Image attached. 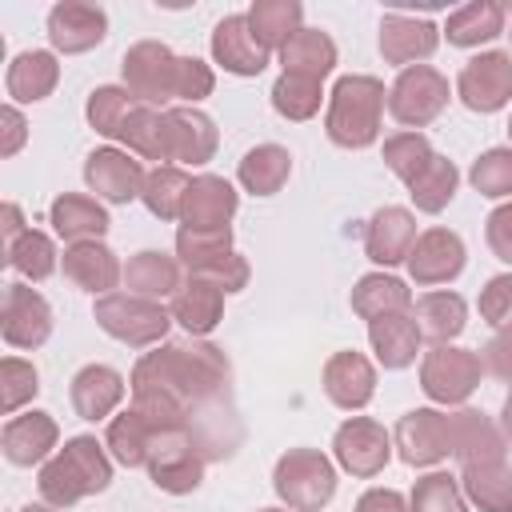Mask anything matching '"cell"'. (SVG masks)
Segmentation results:
<instances>
[{
  "label": "cell",
  "mask_w": 512,
  "mask_h": 512,
  "mask_svg": "<svg viewBox=\"0 0 512 512\" xmlns=\"http://www.w3.org/2000/svg\"><path fill=\"white\" fill-rule=\"evenodd\" d=\"M460 488L468 504L480 512H512V464L508 460H484L460 468Z\"/></svg>",
  "instance_id": "836d02e7"
},
{
  "label": "cell",
  "mask_w": 512,
  "mask_h": 512,
  "mask_svg": "<svg viewBox=\"0 0 512 512\" xmlns=\"http://www.w3.org/2000/svg\"><path fill=\"white\" fill-rule=\"evenodd\" d=\"M384 84L376 76H340L332 84L328 96V116H324V132L332 144L340 148H368L380 136V120H384Z\"/></svg>",
  "instance_id": "3957f363"
},
{
  "label": "cell",
  "mask_w": 512,
  "mask_h": 512,
  "mask_svg": "<svg viewBox=\"0 0 512 512\" xmlns=\"http://www.w3.org/2000/svg\"><path fill=\"white\" fill-rule=\"evenodd\" d=\"M448 432H452V456L464 464H484V460H504L508 436L480 412V408H456L448 412Z\"/></svg>",
  "instance_id": "603a6c76"
},
{
  "label": "cell",
  "mask_w": 512,
  "mask_h": 512,
  "mask_svg": "<svg viewBox=\"0 0 512 512\" xmlns=\"http://www.w3.org/2000/svg\"><path fill=\"white\" fill-rule=\"evenodd\" d=\"M136 104H140V100H136L128 88H116V84H100V88H92V92H88L84 116H88V124H92L100 136H108V140H120V128H124V120H128V112H132Z\"/></svg>",
  "instance_id": "f6af8a7d"
},
{
  "label": "cell",
  "mask_w": 512,
  "mask_h": 512,
  "mask_svg": "<svg viewBox=\"0 0 512 512\" xmlns=\"http://www.w3.org/2000/svg\"><path fill=\"white\" fill-rule=\"evenodd\" d=\"M124 72V88L140 100V104H164L176 100V76H180V56L160 44V40H140L124 52L120 60Z\"/></svg>",
  "instance_id": "30bf717a"
},
{
  "label": "cell",
  "mask_w": 512,
  "mask_h": 512,
  "mask_svg": "<svg viewBox=\"0 0 512 512\" xmlns=\"http://www.w3.org/2000/svg\"><path fill=\"white\" fill-rule=\"evenodd\" d=\"M64 276L92 292V296H108L120 280H124V264L116 260V252L100 240H84V244H68L64 248Z\"/></svg>",
  "instance_id": "484cf974"
},
{
  "label": "cell",
  "mask_w": 512,
  "mask_h": 512,
  "mask_svg": "<svg viewBox=\"0 0 512 512\" xmlns=\"http://www.w3.org/2000/svg\"><path fill=\"white\" fill-rule=\"evenodd\" d=\"M456 184H460V172H456V164L448 160V156H432L428 160V168L408 184V196H412V204L420 208V212H428V216H436V212H444L448 204H452V196H456Z\"/></svg>",
  "instance_id": "7bdbcfd3"
},
{
  "label": "cell",
  "mask_w": 512,
  "mask_h": 512,
  "mask_svg": "<svg viewBox=\"0 0 512 512\" xmlns=\"http://www.w3.org/2000/svg\"><path fill=\"white\" fill-rule=\"evenodd\" d=\"M16 512H60V508H52V504H28V508H16Z\"/></svg>",
  "instance_id": "94428289"
},
{
  "label": "cell",
  "mask_w": 512,
  "mask_h": 512,
  "mask_svg": "<svg viewBox=\"0 0 512 512\" xmlns=\"http://www.w3.org/2000/svg\"><path fill=\"white\" fill-rule=\"evenodd\" d=\"M332 456L352 476H376L392 460V432L372 416H348L332 436Z\"/></svg>",
  "instance_id": "4fadbf2b"
},
{
  "label": "cell",
  "mask_w": 512,
  "mask_h": 512,
  "mask_svg": "<svg viewBox=\"0 0 512 512\" xmlns=\"http://www.w3.org/2000/svg\"><path fill=\"white\" fill-rule=\"evenodd\" d=\"M172 320L188 332V336H208L220 316H224V292L212 284V280H200V276H188L180 284V292L172 296Z\"/></svg>",
  "instance_id": "f546056e"
},
{
  "label": "cell",
  "mask_w": 512,
  "mask_h": 512,
  "mask_svg": "<svg viewBox=\"0 0 512 512\" xmlns=\"http://www.w3.org/2000/svg\"><path fill=\"white\" fill-rule=\"evenodd\" d=\"M144 164L124 148H96L84 160V184L108 204H132L144 196Z\"/></svg>",
  "instance_id": "5bb4252c"
},
{
  "label": "cell",
  "mask_w": 512,
  "mask_h": 512,
  "mask_svg": "<svg viewBox=\"0 0 512 512\" xmlns=\"http://www.w3.org/2000/svg\"><path fill=\"white\" fill-rule=\"evenodd\" d=\"M48 224L56 228L60 240L68 244H84V240H100L108 232V212L96 196L84 192H60L48 208Z\"/></svg>",
  "instance_id": "83f0119b"
},
{
  "label": "cell",
  "mask_w": 512,
  "mask_h": 512,
  "mask_svg": "<svg viewBox=\"0 0 512 512\" xmlns=\"http://www.w3.org/2000/svg\"><path fill=\"white\" fill-rule=\"evenodd\" d=\"M36 392H40V372L20 356H4V364H0V408H4V416H16V408H24Z\"/></svg>",
  "instance_id": "f907efd6"
},
{
  "label": "cell",
  "mask_w": 512,
  "mask_h": 512,
  "mask_svg": "<svg viewBox=\"0 0 512 512\" xmlns=\"http://www.w3.org/2000/svg\"><path fill=\"white\" fill-rule=\"evenodd\" d=\"M292 176V152L280 144H256L244 152L236 180L244 184V192L252 196H276Z\"/></svg>",
  "instance_id": "d590c367"
},
{
  "label": "cell",
  "mask_w": 512,
  "mask_h": 512,
  "mask_svg": "<svg viewBox=\"0 0 512 512\" xmlns=\"http://www.w3.org/2000/svg\"><path fill=\"white\" fill-rule=\"evenodd\" d=\"M408 508L412 512H468V496L460 488V476H448V472H428L412 484V496H408Z\"/></svg>",
  "instance_id": "bcb514c9"
},
{
  "label": "cell",
  "mask_w": 512,
  "mask_h": 512,
  "mask_svg": "<svg viewBox=\"0 0 512 512\" xmlns=\"http://www.w3.org/2000/svg\"><path fill=\"white\" fill-rule=\"evenodd\" d=\"M508 136H512V120H508Z\"/></svg>",
  "instance_id": "be15d7a7"
},
{
  "label": "cell",
  "mask_w": 512,
  "mask_h": 512,
  "mask_svg": "<svg viewBox=\"0 0 512 512\" xmlns=\"http://www.w3.org/2000/svg\"><path fill=\"white\" fill-rule=\"evenodd\" d=\"M484 368L492 376H500L504 384H512V332H496L484 348Z\"/></svg>",
  "instance_id": "9f6ffc18"
},
{
  "label": "cell",
  "mask_w": 512,
  "mask_h": 512,
  "mask_svg": "<svg viewBox=\"0 0 512 512\" xmlns=\"http://www.w3.org/2000/svg\"><path fill=\"white\" fill-rule=\"evenodd\" d=\"M148 476L160 492H172V496H184V492H196L200 480H204V468H208V456L204 448L188 436V432H156L152 436V448H148Z\"/></svg>",
  "instance_id": "9c48e42d"
},
{
  "label": "cell",
  "mask_w": 512,
  "mask_h": 512,
  "mask_svg": "<svg viewBox=\"0 0 512 512\" xmlns=\"http://www.w3.org/2000/svg\"><path fill=\"white\" fill-rule=\"evenodd\" d=\"M152 436H156V428H152L136 408H124L120 416H112V420H108L104 448H108V452H112V460H120L124 468H144V464H148Z\"/></svg>",
  "instance_id": "ab89813d"
},
{
  "label": "cell",
  "mask_w": 512,
  "mask_h": 512,
  "mask_svg": "<svg viewBox=\"0 0 512 512\" xmlns=\"http://www.w3.org/2000/svg\"><path fill=\"white\" fill-rule=\"evenodd\" d=\"M504 20H508V12L496 0H476V4L456 8L444 20L440 36H448V44H456V48H480L504 32Z\"/></svg>",
  "instance_id": "e575fe53"
},
{
  "label": "cell",
  "mask_w": 512,
  "mask_h": 512,
  "mask_svg": "<svg viewBox=\"0 0 512 512\" xmlns=\"http://www.w3.org/2000/svg\"><path fill=\"white\" fill-rule=\"evenodd\" d=\"M440 44V28L424 16H400V12H384L380 16V56L396 68H412L420 60H428Z\"/></svg>",
  "instance_id": "ac0fdd59"
},
{
  "label": "cell",
  "mask_w": 512,
  "mask_h": 512,
  "mask_svg": "<svg viewBox=\"0 0 512 512\" xmlns=\"http://www.w3.org/2000/svg\"><path fill=\"white\" fill-rule=\"evenodd\" d=\"M56 440H60L56 420H52L48 412H36V408L24 412V416H12V420L4 424V432H0V448H4L8 464H16V468L44 464V460L52 456Z\"/></svg>",
  "instance_id": "cb8c5ba5"
},
{
  "label": "cell",
  "mask_w": 512,
  "mask_h": 512,
  "mask_svg": "<svg viewBox=\"0 0 512 512\" xmlns=\"http://www.w3.org/2000/svg\"><path fill=\"white\" fill-rule=\"evenodd\" d=\"M132 408L156 432H188L208 460H224L240 444L232 408V364L208 340H180L144 352L128 376Z\"/></svg>",
  "instance_id": "6da1fadb"
},
{
  "label": "cell",
  "mask_w": 512,
  "mask_h": 512,
  "mask_svg": "<svg viewBox=\"0 0 512 512\" xmlns=\"http://www.w3.org/2000/svg\"><path fill=\"white\" fill-rule=\"evenodd\" d=\"M212 60L232 76H260L268 68V48L256 40V32L248 24V12L224 16L212 28Z\"/></svg>",
  "instance_id": "d6986e66"
},
{
  "label": "cell",
  "mask_w": 512,
  "mask_h": 512,
  "mask_svg": "<svg viewBox=\"0 0 512 512\" xmlns=\"http://www.w3.org/2000/svg\"><path fill=\"white\" fill-rule=\"evenodd\" d=\"M468 180L488 200L512 196V148H488V152H480L472 160V168H468Z\"/></svg>",
  "instance_id": "681fc988"
},
{
  "label": "cell",
  "mask_w": 512,
  "mask_h": 512,
  "mask_svg": "<svg viewBox=\"0 0 512 512\" xmlns=\"http://www.w3.org/2000/svg\"><path fill=\"white\" fill-rule=\"evenodd\" d=\"M368 340H372V352H376V364L388 368V372H400L416 360L420 352V324L412 312H396V316H380L368 324Z\"/></svg>",
  "instance_id": "f1b7e54d"
},
{
  "label": "cell",
  "mask_w": 512,
  "mask_h": 512,
  "mask_svg": "<svg viewBox=\"0 0 512 512\" xmlns=\"http://www.w3.org/2000/svg\"><path fill=\"white\" fill-rule=\"evenodd\" d=\"M0 156H16L20 148H24V140H28V124H24V116H20V108L16 104H4L0 108Z\"/></svg>",
  "instance_id": "11a10c76"
},
{
  "label": "cell",
  "mask_w": 512,
  "mask_h": 512,
  "mask_svg": "<svg viewBox=\"0 0 512 512\" xmlns=\"http://www.w3.org/2000/svg\"><path fill=\"white\" fill-rule=\"evenodd\" d=\"M456 96L464 108L492 116L512 100V52L488 48L480 56H472L460 76H456Z\"/></svg>",
  "instance_id": "8fae6325"
},
{
  "label": "cell",
  "mask_w": 512,
  "mask_h": 512,
  "mask_svg": "<svg viewBox=\"0 0 512 512\" xmlns=\"http://www.w3.org/2000/svg\"><path fill=\"white\" fill-rule=\"evenodd\" d=\"M176 260L188 276L212 280L224 296L240 292L248 284V260L232 248V228H208V232L180 228L176 232Z\"/></svg>",
  "instance_id": "277c9868"
},
{
  "label": "cell",
  "mask_w": 512,
  "mask_h": 512,
  "mask_svg": "<svg viewBox=\"0 0 512 512\" xmlns=\"http://www.w3.org/2000/svg\"><path fill=\"white\" fill-rule=\"evenodd\" d=\"M324 396L344 408V412H360L372 396H376V368L364 352H336L324 364Z\"/></svg>",
  "instance_id": "7402d4cb"
},
{
  "label": "cell",
  "mask_w": 512,
  "mask_h": 512,
  "mask_svg": "<svg viewBox=\"0 0 512 512\" xmlns=\"http://www.w3.org/2000/svg\"><path fill=\"white\" fill-rule=\"evenodd\" d=\"M120 144L132 156L156 160V164H172V148H168V112L152 108V104H136L120 128Z\"/></svg>",
  "instance_id": "d6a6232c"
},
{
  "label": "cell",
  "mask_w": 512,
  "mask_h": 512,
  "mask_svg": "<svg viewBox=\"0 0 512 512\" xmlns=\"http://www.w3.org/2000/svg\"><path fill=\"white\" fill-rule=\"evenodd\" d=\"M480 376H484L480 356L456 344H432L420 360V388L432 404H444V408L464 404L480 388Z\"/></svg>",
  "instance_id": "ba28073f"
},
{
  "label": "cell",
  "mask_w": 512,
  "mask_h": 512,
  "mask_svg": "<svg viewBox=\"0 0 512 512\" xmlns=\"http://www.w3.org/2000/svg\"><path fill=\"white\" fill-rule=\"evenodd\" d=\"M60 80V64H56V52H44V48H32V52H20L12 64H8V76H4V88L16 104H36L44 96H52Z\"/></svg>",
  "instance_id": "1f68e13d"
},
{
  "label": "cell",
  "mask_w": 512,
  "mask_h": 512,
  "mask_svg": "<svg viewBox=\"0 0 512 512\" xmlns=\"http://www.w3.org/2000/svg\"><path fill=\"white\" fill-rule=\"evenodd\" d=\"M260 512H292V508H260Z\"/></svg>",
  "instance_id": "6125c7cd"
},
{
  "label": "cell",
  "mask_w": 512,
  "mask_h": 512,
  "mask_svg": "<svg viewBox=\"0 0 512 512\" xmlns=\"http://www.w3.org/2000/svg\"><path fill=\"white\" fill-rule=\"evenodd\" d=\"M412 244H416V216L408 208H400V204H384L364 228V252L380 268L404 264Z\"/></svg>",
  "instance_id": "44dd1931"
},
{
  "label": "cell",
  "mask_w": 512,
  "mask_h": 512,
  "mask_svg": "<svg viewBox=\"0 0 512 512\" xmlns=\"http://www.w3.org/2000/svg\"><path fill=\"white\" fill-rule=\"evenodd\" d=\"M484 240H488V248H492L496 260L512 264V200H504V204H496V208L488 212V220H484Z\"/></svg>",
  "instance_id": "db71d44e"
},
{
  "label": "cell",
  "mask_w": 512,
  "mask_h": 512,
  "mask_svg": "<svg viewBox=\"0 0 512 512\" xmlns=\"http://www.w3.org/2000/svg\"><path fill=\"white\" fill-rule=\"evenodd\" d=\"M272 488L292 512H320L336 496V464L320 448H288L272 468Z\"/></svg>",
  "instance_id": "5b68a950"
},
{
  "label": "cell",
  "mask_w": 512,
  "mask_h": 512,
  "mask_svg": "<svg viewBox=\"0 0 512 512\" xmlns=\"http://www.w3.org/2000/svg\"><path fill=\"white\" fill-rule=\"evenodd\" d=\"M468 264L464 240L452 228H428L416 236L404 268L420 288H436V284H452Z\"/></svg>",
  "instance_id": "9a60e30c"
},
{
  "label": "cell",
  "mask_w": 512,
  "mask_h": 512,
  "mask_svg": "<svg viewBox=\"0 0 512 512\" xmlns=\"http://www.w3.org/2000/svg\"><path fill=\"white\" fill-rule=\"evenodd\" d=\"M236 208H240L236 188H232L224 176L200 172V176H192V188H188V196H184L180 228H196V232L228 228L232 216H236Z\"/></svg>",
  "instance_id": "ffe728a7"
},
{
  "label": "cell",
  "mask_w": 512,
  "mask_h": 512,
  "mask_svg": "<svg viewBox=\"0 0 512 512\" xmlns=\"http://www.w3.org/2000/svg\"><path fill=\"white\" fill-rule=\"evenodd\" d=\"M108 36V16L96 4H80V0H60L48 12V40L52 52L64 56H80L88 48H96Z\"/></svg>",
  "instance_id": "e0dca14e"
},
{
  "label": "cell",
  "mask_w": 512,
  "mask_h": 512,
  "mask_svg": "<svg viewBox=\"0 0 512 512\" xmlns=\"http://www.w3.org/2000/svg\"><path fill=\"white\" fill-rule=\"evenodd\" d=\"M280 68L296 72V76H312L324 80L336 68V44L328 32L320 28H300L284 48H280Z\"/></svg>",
  "instance_id": "74e56055"
},
{
  "label": "cell",
  "mask_w": 512,
  "mask_h": 512,
  "mask_svg": "<svg viewBox=\"0 0 512 512\" xmlns=\"http://www.w3.org/2000/svg\"><path fill=\"white\" fill-rule=\"evenodd\" d=\"M8 264L24 276V280H48L52 272H56V244H52V236H44V232H36V228H28L24 236H16L12 244H8Z\"/></svg>",
  "instance_id": "7dc6e473"
},
{
  "label": "cell",
  "mask_w": 512,
  "mask_h": 512,
  "mask_svg": "<svg viewBox=\"0 0 512 512\" xmlns=\"http://www.w3.org/2000/svg\"><path fill=\"white\" fill-rule=\"evenodd\" d=\"M124 392H128L124 376L116 368H108V364H84L72 376V388H68L72 408H76L80 420H104V416H112L116 404L124 400Z\"/></svg>",
  "instance_id": "4316f807"
},
{
  "label": "cell",
  "mask_w": 512,
  "mask_h": 512,
  "mask_svg": "<svg viewBox=\"0 0 512 512\" xmlns=\"http://www.w3.org/2000/svg\"><path fill=\"white\" fill-rule=\"evenodd\" d=\"M480 316L496 332H512V272H500L480 288Z\"/></svg>",
  "instance_id": "816d5d0a"
},
{
  "label": "cell",
  "mask_w": 512,
  "mask_h": 512,
  "mask_svg": "<svg viewBox=\"0 0 512 512\" xmlns=\"http://www.w3.org/2000/svg\"><path fill=\"white\" fill-rule=\"evenodd\" d=\"M352 312L364 316L368 324L380 320V316H396V312H408L412 308V292L400 276H388V272H368L356 280L352 288Z\"/></svg>",
  "instance_id": "8d00e7d4"
},
{
  "label": "cell",
  "mask_w": 512,
  "mask_h": 512,
  "mask_svg": "<svg viewBox=\"0 0 512 512\" xmlns=\"http://www.w3.org/2000/svg\"><path fill=\"white\" fill-rule=\"evenodd\" d=\"M216 88V76L204 60L196 56H180V76H176V100H184L188 108H196L204 96H212Z\"/></svg>",
  "instance_id": "f5cc1de1"
},
{
  "label": "cell",
  "mask_w": 512,
  "mask_h": 512,
  "mask_svg": "<svg viewBox=\"0 0 512 512\" xmlns=\"http://www.w3.org/2000/svg\"><path fill=\"white\" fill-rule=\"evenodd\" d=\"M508 36H512V32H508Z\"/></svg>",
  "instance_id": "e7e4bbea"
},
{
  "label": "cell",
  "mask_w": 512,
  "mask_h": 512,
  "mask_svg": "<svg viewBox=\"0 0 512 512\" xmlns=\"http://www.w3.org/2000/svg\"><path fill=\"white\" fill-rule=\"evenodd\" d=\"M500 432L512 440V392L504 396V408H500Z\"/></svg>",
  "instance_id": "91938a15"
},
{
  "label": "cell",
  "mask_w": 512,
  "mask_h": 512,
  "mask_svg": "<svg viewBox=\"0 0 512 512\" xmlns=\"http://www.w3.org/2000/svg\"><path fill=\"white\" fill-rule=\"evenodd\" d=\"M432 156H436V152H432V144H428L424 132H396V136L384 140V164H388V172L400 176L404 184H412V180L428 168Z\"/></svg>",
  "instance_id": "c3c4849f"
},
{
  "label": "cell",
  "mask_w": 512,
  "mask_h": 512,
  "mask_svg": "<svg viewBox=\"0 0 512 512\" xmlns=\"http://www.w3.org/2000/svg\"><path fill=\"white\" fill-rule=\"evenodd\" d=\"M180 260L168 256V252H156V248H144L136 252L128 264H124V288L132 296H144V300H164V296H176L180 292Z\"/></svg>",
  "instance_id": "4dcf8cb0"
},
{
  "label": "cell",
  "mask_w": 512,
  "mask_h": 512,
  "mask_svg": "<svg viewBox=\"0 0 512 512\" xmlns=\"http://www.w3.org/2000/svg\"><path fill=\"white\" fill-rule=\"evenodd\" d=\"M168 112V148H172V164H208L216 156L220 132L212 124V116H204L200 108H164Z\"/></svg>",
  "instance_id": "d4e9b609"
},
{
  "label": "cell",
  "mask_w": 512,
  "mask_h": 512,
  "mask_svg": "<svg viewBox=\"0 0 512 512\" xmlns=\"http://www.w3.org/2000/svg\"><path fill=\"white\" fill-rule=\"evenodd\" d=\"M448 96H452V88H448V76L440 68L412 64V68H400V76L392 80V88H388V112H392L396 124H404V128L416 132V128L432 124L448 108Z\"/></svg>",
  "instance_id": "52a82bcc"
},
{
  "label": "cell",
  "mask_w": 512,
  "mask_h": 512,
  "mask_svg": "<svg viewBox=\"0 0 512 512\" xmlns=\"http://www.w3.org/2000/svg\"><path fill=\"white\" fill-rule=\"evenodd\" d=\"M324 80H312V76H296V72H280L276 84H272V108L284 116V120H312L320 112V100H324Z\"/></svg>",
  "instance_id": "ee69618b"
},
{
  "label": "cell",
  "mask_w": 512,
  "mask_h": 512,
  "mask_svg": "<svg viewBox=\"0 0 512 512\" xmlns=\"http://www.w3.org/2000/svg\"><path fill=\"white\" fill-rule=\"evenodd\" d=\"M416 324L424 336H432V344H448L464 332L468 324V304L464 296L448 292V288H436V292H424L416 300Z\"/></svg>",
  "instance_id": "f35d334b"
},
{
  "label": "cell",
  "mask_w": 512,
  "mask_h": 512,
  "mask_svg": "<svg viewBox=\"0 0 512 512\" xmlns=\"http://www.w3.org/2000/svg\"><path fill=\"white\" fill-rule=\"evenodd\" d=\"M40 496L52 508H72L84 496H96L112 484V460L96 436H72L40 464Z\"/></svg>",
  "instance_id": "7a4b0ae2"
},
{
  "label": "cell",
  "mask_w": 512,
  "mask_h": 512,
  "mask_svg": "<svg viewBox=\"0 0 512 512\" xmlns=\"http://www.w3.org/2000/svg\"><path fill=\"white\" fill-rule=\"evenodd\" d=\"M304 8L296 4V0H256L252 8H248V24H252V32H256V40L272 52H280L304 24Z\"/></svg>",
  "instance_id": "60d3db41"
},
{
  "label": "cell",
  "mask_w": 512,
  "mask_h": 512,
  "mask_svg": "<svg viewBox=\"0 0 512 512\" xmlns=\"http://www.w3.org/2000/svg\"><path fill=\"white\" fill-rule=\"evenodd\" d=\"M28 228H24V216H20V208L16 204H4V236H8V244L16 240V236H24Z\"/></svg>",
  "instance_id": "680465c9"
},
{
  "label": "cell",
  "mask_w": 512,
  "mask_h": 512,
  "mask_svg": "<svg viewBox=\"0 0 512 512\" xmlns=\"http://www.w3.org/2000/svg\"><path fill=\"white\" fill-rule=\"evenodd\" d=\"M392 448L412 468H432V464L448 460L452 456L448 412H440V408H412V412H404L396 420V428H392Z\"/></svg>",
  "instance_id": "7c38bea8"
},
{
  "label": "cell",
  "mask_w": 512,
  "mask_h": 512,
  "mask_svg": "<svg viewBox=\"0 0 512 512\" xmlns=\"http://www.w3.org/2000/svg\"><path fill=\"white\" fill-rule=\"evenodd\" d=\"M356 512H412L408 500L392 488H368L360 500H356Z\"/></svg>",
  "instance_id": "6f0895ef"
},
{
  "label": "cell",
  "mask_w": 512,
  "mask_h": 512,
  "mask_svg": "<svg viewBox=\"0 0 512 512\" xmlns=\"http://www.w3.org/2000/svg\"><path fill=\"white\" fill-rule=\"evenodd\" d=\"M188 188H192V176L180 164H156L148 172V180H144V196L140 200L156 220H180Z\"/></svg>",
  "instance_id": "b9f144b4"
},
{
  "label": "cell",
  "mask_w": 512,
  "mask_h": 512,
  "mask_svg": "<svg viewBox=\"0 0 512 512\" xmlns=\"http://www.w3.org/2000/svg\"><path fill=\"white\" fill-rule=\"evenodd\" d=\"M0 332L12 348H40L52 336V304L28 284H8L4 288Z\"/></svg>",
  "instance_id": "2e32d148"
},
{
  "label": "cell",
  "mask_w": 512,
  "mask_h": 512,
  "mask_svg": "<svg viewBox=\"0 0 512 512\" xmlns=\"http://www.w3.org/2000/svg\"><path fill=\"white\" fill-rule=\"evenodd\" d=\"M96 324L128 344V348H148V344H160L172 328V312L160 304V300H144V296H132V292H108V296H96V308H92Z\"/></svg>",
  "instance_id": "8992f818"
}]
</instances>
